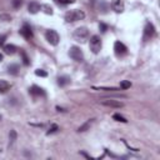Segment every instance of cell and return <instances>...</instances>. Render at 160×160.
<instances>
[{
  "mask_svg": "<svg viewBox=\"0 0 160 160\" xmlns=\"http://www.w3.org/2000/svg\"><path fill=\"white\" fill-rule=\"evenodd\" d=\"M85 18V13L83 10L79 9H73V10H69L65 14V20L68 23H75V22H79V20H83Z\"/></svg>",
  "mask_w": 160,
  "mask_h": 160,
  "instance_id": "1",
  "label": "cell"
},
{
  "mask_svg": "<svg viewBox=\"0 0 160 160\" xmlns=\"http://www.w3.org/2000/svg\"><path fill=\"white\" fill-rule=\"evenodd\" d=\"M89 38V30L85 26H80L74 31V39L79 43H84V41Z\"/></svg>",
  "mask_w": 160,
  "mask_h": 160,
  "instance_id": "2",
  "label": "cell"
},
{
  "mask_svg": "<svg viewBox=\"0 0 160 160\" xmlns=\"http://www.w3.org/2000/svg\"><path fill=\"white\" fill-rule=\"evenodd\" d=\"M89 46H90V50H92L94 54H99L100 50H101V46H103L101 38L99 35H93L92 38H90Z\"/></svg>",
  "mask_w": 160,
  "mask_h": 160,
  "instance_id": "3",
  "label": "cell"
},
{
  "mask_svg": "<svg viewBox=\"0 0 160 160\" xmlns=\"http://www.w3.org/2000/svg\"><path fill=\"white\" fill-rule=\"evenodd\" d=\"M69 57L73 60H75L76 63L84 61V54H83V50L79 46H71L70 49H69Z\"/></svg>",
  "mask_w": 160,
  "mask_h": 160,
  "instance_id": "4",
  "label": "cell"
},
{
  "mask_svg": "<svg viewBox=\"0 0 160 160\" xmlns=\"http://www.w3.org/2000/svg\"><path fill=\"white\" fill-rule=\"evenodd\" d=\"M45 39L48 40V43H49L50 45H54V46H57L59 44V34L55 31V30H48L45 33Z\"/></svg>",
  "mask_w": 160,
  "mask_h": 160,
  "instance_id": "5",
  "label": "cell"
},
{
  "mask_svg": "<svg viewBox=\"0 0 160 160\" xmlns=\"http://www.w3.org/2000/svg\"><path fill=\"white\" fill-rule=\"evenodd\" d=\"M19 33H20V35L24 36L26 40H31L33 36H34L33 30H31V28H30L29 24H24V25L22 26V29L19 30Z\"/></svg>",
  "mask_w": 160,
  "mask_h": 160,
  "instance_id": "6",
  "label": "cell"
},
{
  "mask_svg": "<svg viewBox=\"0 0 160 160\" xmlns=\"http://www.w3.org/2000/svg\"><path fill=\"white\" fill-rule=\"evenodd\" d=\"M100 103L103 104V105H105V106H110V108H116V109H119V108H123L124 106V104L119 100H114V99H105V100H100Z\"/></svg>",
  "mask_w": 160,
  "mask_h": 160,
  "instance_id": "7",
  "label": "cell"
},
{
  "mask_svg": "<svg viewBox=\"0 0 160 160\" xmlns=\"http://www.w3.org/2000/svg\"><path fill=\"white\" fill-rule=\"evenodd\" d=\"M111 9H113L115 13H123L125 9V4H124V0H113L111 1Z\"/></svg>",
  "mask_w": 160,
  "mask_h": 160,
  "instance_id": "8",
  "label": "cell"
},
{
  "mask_svg": "<svg viewBox=\"0 0 160 160\" xmlns=\"http://www.w3.org/2000/svg\"><path fill=\"white\" fill-rule=\"evenodd\" d=\"M114 50H115V54L116 55H124V54H127L128 51V48L125 46L121 41H115V44H114Z\"/></svg>",
  "mask_w": 160,
  "mask_h": 160,
  "instance_id": "9",
  "label": "cell"
},
{
  "mask_svg": "<svg viewBox=\"0 0 160 160\" xmlns=\"http://www.w3.org/2000/svg\"><path fill=\"white\" fill-rule=\"evenodd\" d=\"M155 34V28L153 24L148 23L147 25H145V29H144V38L145 39H150L151 36H154Z\"/></svg>",
  "mask_w": 160,
  "mask_h": 160,
  "instance_id": "10",
  "label": "cell"
},
{
  "mask_svg": "<svg viewBox=\"0 0 160 160\" xmlns=\"http://www.w3.org/2000/svg\"><path fill=\"white\" fill-rule=\"evenodd\" d=\"M29 93L30 95L33 96H45V92L43 88H40L38 85H33L30 89H29Z\"/></svg>",
  "mask_w": 160,
  "mask_h": 160,
  "instance_id": "11",
  "label": "cell"
},
{
  "mask_svg": "<svg viewBox=\"0 0 160 160\" xmlns=\"http://www.w3.org/2000/svg\"><path fill=\"white\" fill-rule=\"evenodd\" d=\"M28 10H29L30 14H36L41 10V5L36 1H30L29 5H28Z\"/></svg>",
  "mask_w": 160,
  "mask_h": 160,
  "instance_id": "12",
  "label": "cell"
},
{
  "mask_svg": "<svg viewBox=\"0 0 160 160\" xmlns=\"http://www.w3.org/2000/svg\"><path fill=\"white\" fill-rule=\"evenodd\" d=\"M8 73H9L10 75H14V76L19 75V73H20V66H19L18 64H10V65L8 66Z\"/></svg>",
  "mask_w": 160,
  "mask_h": 160,
  "instance_id": "13",
  "label": "cell"
},
{
  "mask_svg": "<svg viewBox=\"0 0 160 160\" xmlns=\"http://www.w3.org/2000/svg\"><path fill=\"white\" fill-rule=\"evenodd\" d=\"M11 88V84L9 81H6V80H0V94H4L6 93L8 90H10Z\"/></svg>",
  "mask_w": 160,
  "mask_h": 160,
  "instance_id": "14",
  "label": "cell"
},
{
  "mask_svg": "<svg viewBox=\"0 0 160 160\" xmlns=\"http://www.w3.org/2000/svg\"><path fill=\"white\" fill-rule=\"evenodd\" d=\"M70 81H71V79L69 78V76L63 75V76H59L58 78V85L59 86H66L68 84H70Z\"/></svg>",
  "mask_w": 160,
  "mask_h": 160,
  "instance_id": "15",
  "label": "cell"
},
{
  "mask_svg": "<svg viewBox=\"0 0 160 160\" xmlns=\"http://www.w3.org/2000/svg\"><path fill=\"white\" fill-rule=\"evenodd\" d=\"M4 51H5V54H8V55H13V54H15V51H16V46L13 45V44L4 45Z\"/></svg>",
  "mask_w": 160,
  "mask_h": 160,
  "instance_id": "16",
  "label": "cell"
},
{
  "mask_svg": "<svg viewBox=\"0 0 160 160\" xmlns=\"http://www.w3.org/2000/svg\"><path fill=\"white\" fill-rule=\"evenodd\" d=\"M41 9H44V13L48 14V15H53V8L50 5H48V4H44V5H41Z\"/></svg>",
  "mask_w": 160,
  "mask_h": 160,
  "instance_id": "17",
  "label": "cell"
},
{
  "mask_svg": "<svg viewBox=\"0 0 160 160\" xmlns=\"http://www.w3.org/2000/svg\"><path fill=\"white\" fill-rule=\"evenodd\" d=\"M20 54H22V58H23V64H24L25 66H28V65L30 64V60H29V58H28L26 53H25L24 50H22V51H20Z\"/></svg>",
  "mask_w": 160,
  "mask_h": 160,
  "instance_id": "18",
  "label": "cell"
},
{
  "mask_svg": "<svg viewBox=\"0 0 160 160\" xmlns=\"http://www.w3.org/2000/svg\"><path fill=\"white\" fill-rule=\"evenodd\" d=\"M113 119L116 120V121H120V123H128V120L125 119L124 116H121L120 114H114V115H113Z\"/></svg>",
  "mask_w": 160,
  "mask_h": 160,
  "instance_id": "19",
  "label": "cell"
},
{
  "mask_svg": "<svg viewBox=\"0 0 160 160\" xmlns=\"http://www.w3.org/2000/svg\"><path fill=\"white\" fill-rule=\"evenodd\" d=\"M130 86H131V83L128 81V80H123V81L120 83V89H123V90H127V89H129Z\"/></svg>",
  "mask_w": 160,
  "mask_h": 160,
  "instance_id": "20",
  "label": "cell"
},
{
  "mask_svg": "<svg viewBox=\"0 0 160 160\" xmlns=\"http://www.w3.org/2000/svg\"><path fill=\"white\" fill-rule=\"evenodd\" d=\"M59 130V127H58V125L57 124H53L51 125V127H50V129L49 130H48V135H50V134H54V133H57V131Z\"/></svg>",
  "mask_w": 160,
  "mask_h": 160,
  "instance_id": "21",
  "label": "cell"
},
{
  "mask_svg": "<svg viewBox=\"0 0 160 160\" xmlns=\"http://www.w3.org/2000/svg\"><path fill=\"white\" fill-rule=\"evenodd\" d=\"M9 140H10V144H13L14 141L16 140V131H15V130H10V134H9Z\"/></svg>",
  "mask_w": 160,
  "mask_h": 160,
  "instance_id": "22",
  "label": "cell"
},
{
  "mask_svg": "<svg viewBox=\"0 0 160 160\" xmlns=\"http://www.w3.org/2000/svg\"><path fill=\"white\" fill-rule=\"evenodd\" d=\"M35 75L41 76V78H46V76H48V73H46L45 70H43V69H36V70H35Z\"/></svg>",
  "mask_w": 160,
  "mask_h": 160,
  "instance_id": "23",
  "label": "cell"
},
{
  "mask_svg": "<svg viewBox=\"0 0 160 160\" xmlns=\"http://www.w3.org/2000/svg\"><path fill=\"white\" fill-rule=\"evenodd\" d=\"M90 124H92V120H89V121H86L85 124H83V125H81V127H80V128L78 129V131H79V133H81V131H85V130H86V129H88V128L90 127Z\"/></svg>",
  "mask_w": 160,
  "mask_h": 160,
  "instance_id": "24",
  "label": "cell"
},
{
  "mask_svg": "<svg viewBox=\"0 0 160 160\" xmlns=\"http://www.w3.org/2000/svg\"><path fill=\"white\" fill-rule=\"evenodd\" d=\"M55 3H58L60 5H68V4L75 3V0H55Z\"/></svg>",
  "mask_w": 160,
  "mask_h": 160,
  "instance_id": "25",
  "label": "cell"
},
{
  "mask_svg": "<svg viewBox=\"0 0 160 160\" xmlns=\"http://www.w3.org/2000/svg\"><path fill=\"white\" fill-rule=\"evenodd\" d=\"M93 89H96V90H105V92H116V90H119L118 88H96V86H94Z\"/></svg>",
  "mask_w": 160,
  "mask_h": 160,
  "instance_id": "26",
  "label": "cell"
},
{
  "mask_svg": "<svg viewBox=\"0 0 160 160\" xmlns=\"http://www.w3.org/2000/svg\"><path fill=\"white\" fill-rule=\"evenodd\" d=\"M23 5V0H13V6L15 9H19Z\"/></svg>",
  "mask_w": 160,
  "mask_h": 160,
  "instance_id": "27",
  "label": "cell"
},
{
  "mask_svg": "<svg viewBox=\"0 0 160 160\" xmlns=\"http://www.w3.org/2000/svg\"><path fill=\"white\" fill-rule=\"evenodd\" d=\"M99 29H100L101 33H105V31L108 30V25L104 24V23H100V24H99Z\"/></svg>",
  "mask_w": 160,
  "mask_h": 160,
  "instance_id": "28",
  "label": "cell"
},
{
  "mask_svg": "<svg viewBox=\"0 0 160 160\" xmlns=\"http://www.w3.org/2000/svg\"><path fill=\"white\" fill-rule=\"evenodd\" d=\"M6 38H8V35H6V34H3V35H0V46H3V45H4Z\"/></svg>",
  "mask_w": 160,
  "mask_h": 160,
  "instance_id": "29",
  "label": "cell"
},
{
  "mask_svg": "<svg viewBox=\"0 0 160 160\" xmlns=\"http://www.w3.org/2000/svg\"><path fill=\"white\" fill-rule=\"evenodd\" d=\"M0 20H4V22H10L11 16H9V15H0Z\"/></svg>",
  "mask_w": 160,
  "mask_h": 160,
  "instance_id": "30",
  "label": "cell"
},
{
  "mask_svg": "<svg viewBox=\"0 0 160 160\" xmlns=\"http://www.w3.org/2000/svg\"><path fill=\"white\" fill-rule=\"evenodd\" d=\"M57 110H58V111H66L65 109H63V108H60V106H57Z\"/></svg>",
  "mask_w": 160,
  "mask_h": 160,
  "instance_id": "31",
  "label": "cell"
},
{
  "mask_svg": "<svg viewBox=\"0 0 160 160\" xmlns=\"http://www.w3.org/2000/svg\"><path fill=\"white\" fill-rule=\"evenodd\" d=\"M3 59H4V55H3V54H0V61H3Z\"/></svg>",
  "mask_w": 160,
  "mask_h": 160,
  "instance_id": "32",
  "label": "cell"
}]
</instances>
